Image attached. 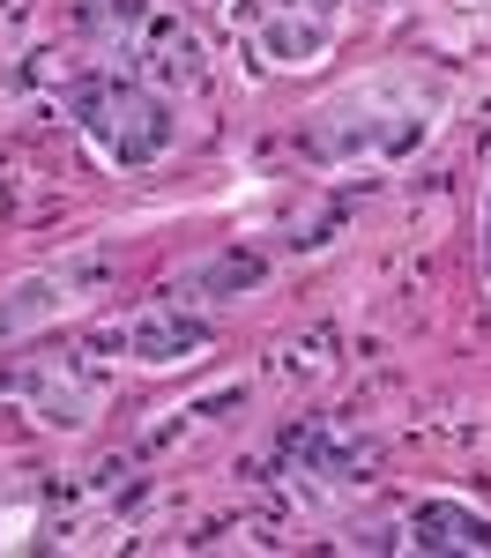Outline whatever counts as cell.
Masks as SVG:
<instances>
[{
  "label": "cell",
  "instance_id": "6da1fadb",
  "mask_svg": "<svg viewBox=\"0 0 491 558\" xmlns=\"http://www.w3.org/2000/svg\"><path fill=\"white\" fill-rule=\"evenodd\" d=\"M380 120H417V128H432V97L417 83H372V89H351L343 105H328L320 112V128L306 134L312 157H328V165H343V157H388V149H409L395 128H380Z\"/></svg>",
  "mask_w": 491,
  "mask_h": 558
},
{
  "label": "cell",
  "instance_id": "7a4b0ae2",
  "mask_svg": "<svg viewBox=\"0 0 491 558\" xmlns=\"http://www.w3.org/2000/svg\"><path fill=\"white\" fill-rule=\"evenodd\" d=\"M83 134L112 157V165H149L157 149H172V105L149 97V89H127V83H105L83 97Z\"/></svg>",
  "mask_w": 491,
  "mask_h": 558
},
{
  "label": "cell",
  "instance_id": "3957f363",
  "mask_svg": "<svg viewBox=\"0 0 491 558\" xmlns=\"http://www.w3.org/2000/svg\"><path fill=\"white\" fill-rule=\"evenodd\" d=\"M75 268H45V276H23L15 291H0V343H23L30 328H45V320H60L75 299H52L60 283H67Z\"/></svg>",
  "mask_w": 491,
  "mask_h": 558
},
{
  "label": "cell",
  "instance_id": "277c9868",
  "mask_svg": "<svg viewBox=\"0 0 491 558\" xmlns=\"http://www.w3.org/2000/svg\"><path fill=\"white\" fill-rule=\"evenodd\" d=\"M409 529H417V536H402V544H417V551H484V544H491V521L469 514V507H454V499L417 507Z\"/></svg>",
  "mask_w": 491,
  "mask_h": 558
},
{
  "label": "cell",
  "instance_id": "5b68a950",
  "mask_svg": "<svg viewBox=\"0 0 491 558\" xmlns=\"http://www.w3.org/2000/svg\"><path fill=\"white\" fill-rule=\"evenodd\" d=\"M186 350H201V328H186L179 313H172V328H157V320L134 328V357H142V365H172V357H186Z\"/></svg>",
  "mask_w": 491,
  "mask_h": 558
},
{
  "label": "cell",
  "instance_id": "8992f818",
  "mask_svg": "<svg viewBox=\"0 0 491 558\" xmlns=\"http://www.w3.org/2000/svg\"><path fill=\"white\" fill-rule=\"evenodd\" d=\"M30 544H45V499L38 492H23L15 507L0 499V551H30Z\"/></svg>",
  "mask_w": 491,
  "mask_h": 558
},
{
  "label": "cell",
  "instance_id": "52a82bcc",
  "mask_svg": "<svg viewBox=\"0 0 491 558\" xmlns=\"http://www.w3.org/2000/svg\"><path fill=\"white\" fill-rule=\"evenodd\" d=\"M484 291H491V202H484Z\"/></svg>",
  "mask_w": 491,
  "mask_h": 558
}]
</instances>
